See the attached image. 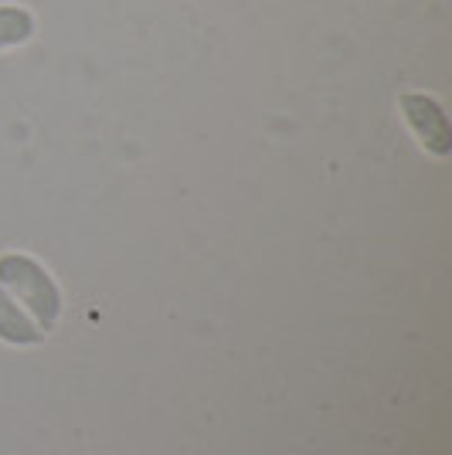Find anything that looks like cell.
<instances>
[{"mask_svg":"<svg viewBox=\"0 0 452 455\" xmlns=\"http://www.w3.org/2000/svg\"><path fill=\"white\" fill-rule=\"evenodd\" d=\"M0 283L18 292L20 303H28V309L41 320L44 330H52L61 313V296L58 285L52 283V275L28 255H0Z\"/></svg>","mask_w":452,"mask_h":455,"instance_id":"obj_1","label":"cell"},{"mask_svg":"<svg viewBox=\"0 0 452 455\" xmlns=\"http://www.w3.org/2000/svg\"><path fill=\"white\" fill-rule=\"evenodd\" d=\"M401 109H405V119L412 123L415 136L425 143V150H432L435 156H446L452 150V126L435 99L422 92H405Z\"/></svg>","mask_w":452,"mask_h":455,"instance_id":"obj_2","label":"cell"},{"mask_svg":"<svg viewBox=\"0 0 452 455\" xmlns=\"http://www.w3.org/2000/svg\"><path fill=\"white\" fill-rule=\"evenodd\" d=\"M0 340L20 343V347L41 340V330L20 313L18 306L11 303V296H7L4 289H0Z\"/></svg>","mask_w":452,"mask_h":455,"instance_id":"obj_3","label":"cell"},{"mask_svg":"<svg viewBox=\"0 0 452 455\" xmlns=\"http://www.w3.org/2000/svg\"><path fill=\"white\" fill-rule=\"evenodd\" d=\"M35 35V18L24 7H0V48L20 44Z\"/></svg>","mask_w":452,"mask_h":455,"instance_id":"obj_4","label":"cell"}]
</instances>
